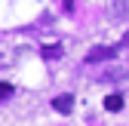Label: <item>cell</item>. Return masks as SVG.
I'll use <instances>...</instances> for the list:
<instances>
[{
    "label": "cell",
    "mask_w": 129,
    "mask_h": 126,
    "mask_svg": "<svg viewBox=\"0 0 129 126\" xmlns=\"http://www.w3.org/2000/svg\"><path fill=\"white\" fill-rule=\"evenodd\" d=\"M114 55H117V46H95L86 52V65H99V61H108Z\"/></svg>",
    "instance_id": "cell-1"
},
{
    "label": "cell",
    "mask_w": 129,
    "mask_h": 126,
    "mask_svg": "<svg viewBox=\"0 0 129 126\" xmlns=\"http://www.w3.org/2000/svg\"><path fill=\"white\" fill-rule=\"evenodd\" d=\"M52 108L58 114H71L74 111V96H58V99H52Z\"/></svg>",
    "instance_id": "cell-2"
},
{
    "label": "cell",
    "mask_w": 129,
    "mask_h": 126,
    "mask_svg": "<svg viewBox=\"0 0 129 126\" xmlns=\"http://www.w3.org/2000/svg\"><path fill=\"white\" fill-rule=\"evenodd\" d=\"M105 108H108V111H120V108H123V96H117V92L108 96L105 99Z\"/></svg>",
    "instance_id": "cell-3"
},
{
    "label": "cell",
    "mask_w": 129,
    "mask_h": 126,
    "mask_svg": "<svg viewBox=\"0 0 129 126\" xmlns=\"http://www.w3.org/2000/svg\"><path fill=\"white\" fill-rule=\"evenodd\" d=\"M61 52H64V49H61L58 43H52V46H43V55H46V58H58Z\"/></svg>",
    "instance_id": "cell-4"
},
{
    "label": "cell",
    "mask_w": 129,
    "mask_h": 126,
    "mask_svg": "<svg viewBox=\"0 0 129 126\" xmlns=\"http://www.w3.org/2000/svg\"><path fill=\"white\" fill-rule=\"evenodd\" d=\"M6 96H12V86L9 83H0V102H3Z\"/></svg>",
    "instance_id": "cell-5"
},
{
    "label": "cell",
    "mask_w": 129,
    "mask_h": 126,
    "mask_svg": "<svg viewBox=\"0 0 129 126\" xmlns=\"http://www.w3.org/2000/svg\"><path fill=\"white\" fill-rule=\"evenodd\" d=\"M126 43H129V31H126V37H123V46H126Z\"/></svg>",
    "instance_id": "cell-6"
}]
</instances>
